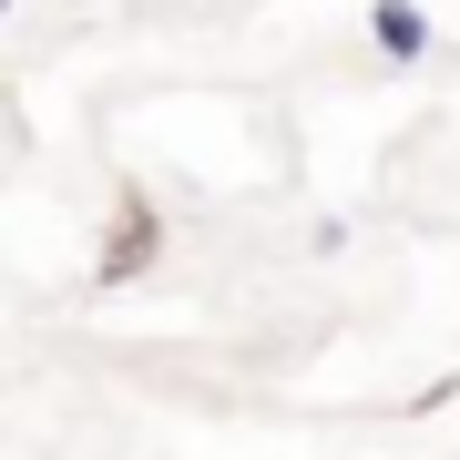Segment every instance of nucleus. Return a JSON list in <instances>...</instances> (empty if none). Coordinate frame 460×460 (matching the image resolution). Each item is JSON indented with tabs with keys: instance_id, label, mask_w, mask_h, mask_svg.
Here are the masks:
<instances>
[{
	"instance_id": "7ed1b4c3",
	"label": "nucleus",
	"mask_w": 460,
	"mask_h": 460,
	"mask_svg": "<svg viewBox=\"0 0 460 460\" xmlns=\"http://www.w3.org/2000/svg\"><path fill=\"white\" fill-rule=\"evenodd\" d=\"M0 11H11V0H0Z\"/></svg>"
},
{
	"instance_id": "f257e3e1",
	"label": "nucleus",
	"mask_w": 460,
	"mask_h": 460,
	"mask_svg": "<svg viewBox=\"0 0 460 460\" xmlns=\"http://www.w3.org/2000/svg\"><path fill=\"white\" fill-rule=\"evenodd\" d=\"M144 266H154V205H123V215H113V246H102L93 277L123 287V277H144Z\"/></svg>"
},
{
	"instance_id": "f03ea898",
	"label": "nucleus",
	"mask_w": 460,
	"mask_h": 460,
	"mask_svg": "<svg viewBox=\"0 0 460 460\" xmlns=\"http://www.w3.org/2000/svg\"><path fill=\"white\" fill-rule=\"evenodd\" d=\"M368 41L389 51V62H420L429 51V11L420 0H368Z\"/></svg>"
}]
</instances>
